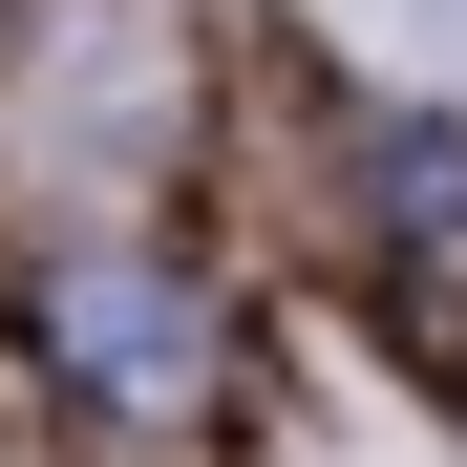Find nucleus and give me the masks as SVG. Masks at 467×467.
<instances>
[{"mask_svg": "<svg viewBox=\"0 0 467 467\" xmlns=\"http://www.w3.org/2000/svg\"><path fill=\"white\" fill-rule=\"evenodd\" d=\"M0 128H22L43 171H149V149L192 128V22H171V0H22Z\"/></svg>", "mask_w": 467, "mask_h": 467, "instance_id": "1", "label": "nucleus"}, {"mask_svg": "<svg viewBox=\"0 0 467 467\" xmlns=\"http://www.w3.org/2000/svg\"><path fill=\"white\" fill-rule=\"evenodd\" d=\"M64 382H86V404H192V361H213V319H192V297L171 276H128V255H86V276H64Z\"/></svg>", "mask_w": 467, "mask_h": 467, "instance_id": "2", "label": "nucleus"}]
</instances>
